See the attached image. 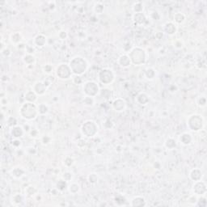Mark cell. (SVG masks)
I'll list each match as a JSON object with an SVG mask.
<instances>
[{"mask_svg": "<svg viewBox=\"0 0 207 207\" xmlns=\"http://www.w3.org/2000/svg\"><path fill=\"white\" fill-rule=\"evenodd\" d=\"M69 66L74 75L81 76L88 69V63L87 60L81 56H74L70 60Z\"/></svg>", "mask_w": 207, "mask_h": 207, "instance_id": "obj_1", "label": "cell"}, {"mask_svg": "<svg viewBox=\"0 0 207 207\" xmlns=\"http://www.w3.org/2000/svg\"><path fill=\"white\" fill-rule=\"evenodd\" d=\"M19 113L20 117L26 121H33L39 115L37 105L30 102H25L21 104L19 109Z\"/></svg>", "mask_w": 207, "mask_h": 207, "instance_id": "obj_2", "label": "cell"}, {"mask_svg": "<svg viewBox=\"0 0 207 207\" xmlns=\"http://www.w3.org/2000/svg\"><path fill=\"white\" fill-rule=\"evenodd\" d=\"M131 63L135 66H142L146 62V52L141 47H133L128 54Z\"/></svg>", "mask_w": 207, "mask_h": 207, "instance_id": "obj_3", "label": "cell"}, {"mask_svg": "<svg viewBox=\"0 0 207 207\" xmlns=\"http://www.w3.org/2000/svg\"><path fill=\"white\" fill-rule=\"evenodd\" d=\"M81 133L86 138H92L98 133V126L94 121L87 120L81 126Z\"/></svg>", "mask_w": 207, "mask_h": 207, "instance_id": "obj_4", "label": "cell"}, {"mask_svg": "<svg viewBox=\"0 0 207 207\" xmlns=\"http://www.w3.org/2000/svg\"><path fill=\"white\" fill-rule=\"evenodd\" d=\"M188 128L193 132H198L202 130L204 126V119L199 114H193L188 118Z\"/></svg>", "mask_w": 207, "mask_h": 207, "instance_id": "obj_5", "label": "cell"}, {"mask_svg": "<svg viewBox=\"0 0 207 207\" xmlns=\"http://www.w3.org/2000/svg\"><path fill=\"white\" fill-rule=\"evenodd\" d=\"M98 79L102 84L109 85L111 84L115 79V74L113 70L109 68H104L98 73Z\"/></svg>", "mask_w": 207, "mask_h": 207, "instance_id": "obj_6", "label": "cell"}, {"mask_svg": "<svg viewBox=\"0 0 207 207\" xmlns=\"http://www.w3.org/2000/svg\"><path fill=\"white\" fill-rule=\"evenodd\" d=\"M83 91L85 96H91V97H96L97 95L100 94V86L97 83L94 81H87L84 83L83 86Z\"/></svg>", "mask_w": 207, "mask_h": 207, "instance_id": "obj_7", "label": "cell"}, {"mask_svg": "<svg viewBox=\"0 0 207 207\" xmlns=\"http://www.w3.org/2000/svg\"><path fill=\"white\" fill-rule=\"evenodd\" d=\"M56 75L58 79L62 80H67L72 77V71L69 64L67 63H61L56 68Z\"/></svg>", "mask_w": 207, "mask_h": 207, "instance_id": "obj_8", "label": "cell"}, {"mask_svg": "<svg viewBox=\"0 0 207 207\" xmlns=\"http://www.w3.org/2000/svg\"><path fill=\"white\" fill-rule=\"evenodd\" d=\"M192 191L193 193L197 196H205L207 191L205 183L202 180L195 181L192 185Z\"/></svg>", "mask_w": 207, "mask_h": 207, "instance_id": "obj_9", "label": "cell"}, {"mask_svg": "<svg viewBox=\"0 0 207 207\" xmlns=\"http://www.w3.org/2000/svg\"><path fill=\"white\" fill-rule=\"evenodd\" d=\"M48 86L44 82L37 81L32 85V91L37 94V96H43L46 92Z\"/></svg>", "mask_w": 207, "mask_h": 207, "instance_id": "obj_10", "label": "cell"}, {"mask_svg": "<svg viewBox=\"0 0 207 207\" xmlns=\"http://www.w3.org/2000/svg\"><path fill=\"white\" fill-rule=\"evenodd\" d=\"M113 109L117 113H121L126 110L127 104L123 98H117L113 101Z\"/></svg>", "mask_w": 207, "mask_h": 207, "instance_id": "obj_11", "label": "cell"}, {"mask_svg": "<svg viewBox=\"0 0 207 207\" xmlns=\"http://www.w3.org/2000/svg\"><path fill=\"white\" fill-rule=\"evenodd\" d=\"M177 32V26L172 21L167 22L163 25V33H166L168 36H173Z\"/></svg>", "mask_w": 207, "mask_h": 207, "instance_id": "obj_12", "label": "cell"}, {"mask_svg": "<svg viewBox=\"0 0 207 207\" xmlns=\"http://www.w3.org/2000/svg\"><path fill=\"white\" fill-rule=\"evenodd\" d=\"M117 62H118V65L120 67H123V68H128L129 67H130L131 60L129 57V55L127 54H121L120 57L118 58L117 59Z\"/></svg>", "mask_w": 207, "mask_h": 207, "instance_id": "obj_13", "label": "cell"}, {"mask_svg": "<svg viewBox=\"0 0 207 207\" xmlns=\"http://www.w3.org/2000/svg\"><path fill=\"white\" fill-rule=\"evenodd\" d=\"M203 177V173L200 168H193L189 172V178L191 180L195 182V181H198V180H202Z\"/></svg>", "mask_w": 207, "mask_h": 207, "instance_id": "obj_14", "label": "cell"}, {"mask_svg": "<svg viewBox=\"0 0 207 207\" xmlns=\"http://www.w3.org/2000/svg\"><path fill=\"white\" fill-rule=\"evenodd\" d=\"M146 16L143 12L134 13L133 15V21L137 25H143L146 22Z\"/></svg>", "mask_w": 207, "mask_h": 207, "instance_id": "obj_15", "label": "cell"}, {"mask_svg": "<svg viewBox=\"0 0 207 207\" xmlns=\"http://www.w3.org/2000/svg\"><path fill=\"white\" fill-rule=\"evenodd\" d=\"M135 100L136 102H137L138 104L143 105V106L146 105V104L149 103V101H150L149 96H148L147 94L145 93V92H140V93H138V95H137V96H136Z\"/></svg>", "mask_w": 207, "mask_h": 207, "instance_id": "obj_16", "label": "cell"}, {"mask_svg": "<svg viewBox=\"0 0 207 207\" xmlns=\"http://www.w3.org/2000/svg\"><path fill=\"white\" fill-rule=\"evenodd\" d=\"M130 205L134 207H143L146 205V202L144 197L141 196H136L131 201Z\"/></svg>", "mask_w": 207, "mask_h": 207, "instance_id": "obj_17", "label": "cell"}, {"mask_svg": "<svg viewBox=\"0 0 207 207\" xmlns=\"http://www.w3.org/2000/svg\"><path fill=\"white\" fill-rule=\"evenodd\" d=\"M25 131L22 126H16L13 127L11 130V134L14 138H22L24 134H25Z\"/></svg>", "mask_w": 207, "mask_h": 207, "instance_id": "obj_18", "label": "cell"}, {"mask_svg": "<svg viewBox=\"0 0 207 207\" xmlns=\"http://www.w3.org/2000/svg\"><path fill=\"white\" fill-rule=\"evenodd\" d=\"M25 170L21 167H15L11 170V176L15 179H20L25 175Z\"/></svg>", "mask_w": 207, "mask_h": 207, "instance_id": "obj_19", "label": "cell"}, {"mask_svg": "<svg viewBox=\"0 0 207 207\" xmlns=\"http://www.w3.org/2000/svg\"><path fill=\"white\" fill-rule=\"evenodd\" d=\"M33 43L37 47L42 48L44 47L47 43V38L43 34H38L37 37H35L33 40Z\"/></svg>", "mask_w": 207, "mask_h": 207, "instance_id": "obj_20", "label": "cell"}, {"mask_svg": "<svg viewBox=\"0 0 207 207\" xmlns=\"http://www.w3.org/2000/svg\"><path fill=\"white\" fill-rule=\"evenodd\" d=\"M180 143L184 146L190 145L192 142V136L189 133L185 132L180 136Z\"/></svg>", "mask_w": 207, "mask_h": 207, "instance_id": "obj_21", "label": "cell"}, {"mask_svg": "<svg viewBox=\"0 0 207 207\" xmlns=\"http://www.w3.org/2000/svg\"><path fill=\"white\" fill-rule=\"evenodd\" d=\"M37 95L32 90L27 91L25 93V100L26 102L35 103L37 100Z\"/></svg>", "mask_w": 207, "mask_h": 207, "instance_id": "obj_22", "label": "cell"}, {"mask_svg": "<svg viewBox=\"0 0 207 207\" xmlns=\"http://www.w3.org/2000/svg\"><path fill=\"white\" fill-rule=\"evenodd\" d=\"M22 39H23L22 35H21V33L19 32H13V33H12L10 36L11 42H12V44H15V45H17V44H19L20 43H21Z\"/></svg>", "mask_w": 207, "mask_h": 207, "instance_id": "obj_23", "label": "cell"}, {"mask_svg": "<svg viewBox=\"0 0 207 207\" xmlns=\"http://www.w3.org/2000/svg\"><path fill=\"white\" fill-rule=\"evenodd\" d=\"M164 146H165V147L168 150H172L177 147V143H176V140L175 138H168L164 142Z\"/></svg>", "mask_w": 207, "mask_h": 207, "instance_id": "obj_24", "label": "cell"}, {"mask_svg": "<svg viewBox=\"0 0 207 207\" xmlns=\"http://www.w3.org/2000/svg\"><path fill=\"white\" fill-rule=\"evenodd\" d=\"M68 189V191L70 192V193H71V194L73 195H75L80 192L81 187H80V185H79L78 183L73 182L68 185V189Z\"/></svg>", "mask_w": 207, "mask_h": 207, "instance_id": "obj_25", "label": "cell"}, {"mask_svg": "<svg viewBox=\"0 0 207 207\" xmlns=\"http://www.w3.org/2000/svg\"><path fill=\"white\" fill-rule=\"evenodd\" d=\"M185 19H186V16L184 13L182 12H177L176 13L174 16H173V22L175 23L176 25H180V24H183L185 22Z\"/></svg>", "mask_w": 207, "mask_h": 207, "instance_id": "obj_26", "label": "cell"}, {"mask_svg": "<svg viewBox=\"0 0 207 207\" xmlns=\"http://www.w3.org/2000/svg\"><path fill=\"white\" fill-rule=\"evenodd\" d=\"M23 62L28 66H32L36 62V58L34 57L33 54H26L23 57Z\"/></svg>", "mask_w": 207, "mask_h": 207, "instance_id": "obj_27", "label": "cell"}, {"mask_svg": "<svg viewBox=\"0 0 207 207\" xmlns=\"http://www.w3.org/2000/svg\"><path fill=\"white\" fill-rule=\"evenodd\" d=\"M100 95L104 100H109L112 98V91L109 88H103L100 91Z\"/></svg>", "mask_w": 207, "mask_h": 207, "instance_id": "obj_28", "label": "cell"}, {"mask_svg": "<svg viewBox=\"0 0 207 207\" xmlns=\"http://www.w3.org/2000/svg\"><path fill=\"white\" fill-rule=\"evenodd\" d=\"M144 74L148 80H153L156 76V72H155V70L152 67H148L146 69Z\"/></svg>", "mask_w": 207, "mask_h": 207, "instance_id": "obj_29", "label": "cell"}, {"mask_svg": "<svg viewBox=\"0 0 207 207\" xmlns=\"http://www.w3.org/2000/svg\"><path fill=\"white\" fill-rule=\"evenodd\" d=\"M56 188L59 190L60 192H63L68 189V182L62 178L61 180H59L56 183Z\"/></svg>", "mask_w": 207, "mask_h": 207, "instance_id": "obj_30", "label": "cell"}, {"mask_svg": "<svg viewBox=\"0 0 207 207\" xmlns=\"http://www.w3.org/2000/svg\"><path fill=\"white\" fill-rule=\"evenodd\" d=\"M93 11L94 12L96 13V15H101L104 11V5L102 3H96L95 5L93 6Z\"/></svg>", "mask_w": 207, "mask_h": 207, "instance_id": "obj_31", "label": "cell"}, {"mask_svg": "<svg viewBox=\"0 0 207 207\" xmlns=\"http://www.w3.org/2000/svg\"><path fill=\"white\" fill-rule=\"evenodd\" d=\"M132 10L134 13L143 12L144 10V4L142 2H136L132 7Z\"/></svg>", "mask_w": 207, "mask_h": 207, "instance_id": "obj_32", "label": "cell"}, {"mask_svg": "<svg viewBox=\"0 0 207 207\" xmlns=\"http://www.w3.org/2000/svg\"><path fill=\"white\" fill-rule=\"evenodd\" d=\"M23 200H24V197H23L22 195L20 193H16V194L12 195V197L11 198V202L12 204L17 205L23 202Z\"/></svg>", "mask_w": 207, "mask_h": 207, "instance_id": "obj_33", "label": "cell"}, {"mask_svg": "<svg viewBox=\"0 0 207 207\" xmlns=\"http://www.w3.org/2000/svg\"><path fill=\"white\" fill-rule=\"evenodd\" d=\"M83 104L87 107H92L95 104V99L94 97L85 96L83 99Z\"/></svg>", "mask_w": 207, "mask_h": 207, "instance_id": "obj_34", "label": "cell"}, {"mask_svg": "<svg viewBox=\"0 0 207 207\" xmlns=\"http://www.w3.org/2000/svg\"><path fill=\"white\" fill-rule=\"evenodd\" d=\"M37 109H38V113L40 115H44L49 112V106L46 104L41 103L37 105Z\"/></svg>", "mask_w": 207, "mask_h": 207, "instance_id": "obj_35", "label": "cell"}, {"mask_svg": "<svg viewBox=\"0 0 207 207\" xmlns=\"http://www.w3.org/2000/svg\"><path fill=\"white\" fill-rule=\"evenodd\" d=\"M87 180L91 185H96L99 181V176L95 172L90 173L87 176Z\"/></svg>", "mask_w": 207, "mask_h": 207, "instance_id": "obj_36", "label": "cell"}, {"mask_svg": "<svg viewBox=\"0 0 207 207\" xmlns=\"http://www.w3.org/2000/svg\"><path fill=\"white\" fill-rule=\"evenodd\" d=\"M6 121H7V125H8L9 127H11V128H13V127L18 126V120L15 118V117H8Z\"/></svg>", "mask_w": 207, "mask_h": 207, "instance_id": "obj_37", "label": "cell"}, {"mask_svg": "<svg viewBox=\"0 0 207 207\" xmlns=\"http://www.w3.org/2000/svg\"><path fill=\"white\" fill-rule=\"evenodd\" d=\"M114 202L117 205H125L126 202V197H123L122 195H117L114 197Z\"/></svg>", "mask_w": 207, "mask_h": 207, "instance_id": "obj_38", "label": "cell"}, {"mask_svg": "<svg viewBox=\"0 0 207 207\" xmlns=\"http://www.w3.org/2000/svg\"><path fill=\"white\" fill-rule=\"evenodd\" d=\"M37 189H36L34 186H32V185L28 186V187L26 188V189H25V192H26V194H27V196H28V197H32V196H34V195L37 193Z\"/></svg>", "mask_w": 207, "mask_h": 207, "instance_id": "obj_39", "label": "cell"}, {"mask_svg": "<svg viewBox=\"0 0 207 207\" xmlns=\"http://www.w3.org/2000/svg\"><path fill=\"white\" fill-rule=\"evenodd\" d=\"M207 205L206 198L204 196H200L199 198H197V201L196 202L195 205L196 206H201V207H205Z\"/></svg>", "mask_w": 207, "mask_h": 207, "instance_id": "obj_40", "label": "cell"}, {"mask_svg": "<svg viewBox=\"0 0 207 207\" xmlns=\"http://www.w3.org/2000/svg\"><path fill=\"white\" fill-rule=\"evenodd\" d=\"M104 128L105 130H112L114 127L113 121L110 120V119H105L103 123Z\"/></svg>", "mask_w": 207, "mask_h": 207, "instance_id": "obj_41", "label": "cell"}, {"mask_svg": "<svg viewBox=\"0 0 207 207\" xmlns=\"http://www.w3.org/2000/svg\"><path fill=\"white\" fill-rule=\"evenodd\" d=\"M73 177H74L73 173H72L71 172H70V171H67V172H65L62 174V179L66 180V181H67V182L71 181Z\"/></svg>", "mask_w": 207, "mask_h": 207, "instance_id": "obj_42", "label": "cell"}, {"mask_svg": "<svg viewBox=\"0 0 207 207\" xmlns=\"http://www.w3.org/2000/svg\"><path fill=\"white\" fill-rule=\"evenodd\" d=\"M197 105L201 108H204V107L206 106V98L205 96H202L198 97V99L197 100Z\"/></svg>", "mask_w": 207, "mask_h": 207, "instance_id": "obj_43", "label": "cell"}, {"mask_svg": "<svg viewBox=\"0 0 207 207\" xmlns=\"http://www.w3.org/2000/svg\"><path fill=\"white\" fill-rule=\"evenodd\" d=\"M42 70H43V71H44V74H51L53 71H54V67H53L52 65L46 64V65H44V67H42Z\"/></svg>", "mask_w": 207, "mask_h": 207, "instance_id": "obj_44", "label": "cell"}, {"mask_svg": "<svg viewBox=\"0 0 207 207\" xmlns=\"http://www.w3.org/2000/svg\"><path fill=\"white\" fill-rule=\"evenodd\" d=\"M184 45H185L184 41L181 39L176 40L175 41L173 42V46L176 49H181L184 47Z\"/></svg>", "mask_w": 207, "mask_h": 207, "instance_id": "obj_45", "label": "cell"}, {"mask_svg": "<svg viewBox=\"0 0 207 207\" xmlns=\"http://www.w3.org/2000/svg\"><path fill=\"white\" fill-rule=\"evenodd\" d=\"M74 163V159L71 157V156H67V158L64 159V165L67 167V168H70L73 166V164Z\"/></svg>", "mask_w": 207, "mask_h": 207, "instance_id": "obj_46", "label": "cell"}, {"mask_svg": "<svg viewBox=\"0 0 207 207\" xmlns=\"http://www.w3.org/2000/svg\"><path fill=\"white\" fill-rule=\"evenodd\" d=\"M52 138L49 135H44L41 137V143L43 145H49L51 143Z\"/></svg>", "mask_w": 207, "mask_h": 207, "instance_id": "obj_47", "label": "cell"}, {"mask_svg": "<svg viewBox=\"0 0 207 207\" xmlns=\"http://www.w3.org/2000/svg\"><path fill=\"white\" fill-rule=\"evenodd\" d=\"M133 45H132V43L131 42H126L125 43V44L123 45V50L126 53H130V52L131 51V49H133Z\"/></svg>", "mask_w": 207, "mask_h": 207, "instance_id": "obj_48", "label": "cell"}, {"mask_svg": "<svg viewBox=\"0 0 207 207\" xmlns=\"http://www.w3.org/2000/svg\"><path fill=\"white\" fill-rule=\"evenodd\" d=\"M1 53H2V54H3L4 57H10L11 55H12V52H11L10 49L8 48V47L3 48V49H1Z\"/></svg>", "mask_w": 207, "mask_h": 207, "instance_id": "obj_49", "label": "cell"}, {"mask_svg": "<svg viewBox=\"0 0 207 207\" xmlns=\"http://www.w3.org/2000/svg\"><path fill=\"white\" fill-rule=\"evenodd\" d=\"M25 51H26L28 54H33L35 51H36V49H35V47L33 45H28V44H27Z\"/></svg>", "mask_w": 207, "mask_h": 207, "instance_id": "obj_50", "label": "cell"}, {"mask_svg": "<svg viewBox=\"0 0 207 207\" xmlns=\"http://www.w3.org/2000/svg\"><path fill=\"white\" fill-rule=\"evenodd\" d=\"M12 144L15 148H19L20 146L22 145V142L20 140V138H15L14 140L12 142Z\"/></svg>", "mask_w": 207, "mask_h": 207, "instance_id": "obj_51", "label": "cell"}, {"mask_svg": "<svg viewBox=\"0 0 207 207\" xmlns=\"http://www.w3.org/2000/svg\"><path fill=\"white\" fill-rule=\"evenodd\" d=\"M68 37V34L67 32L65 31V30H61L59 32H58V38L60 40H66Z\"/></svg>", "mask_w": 207, "mask_h": 207, "instance_id": "obj_52", "label": "cell"}, {"mask_svg": "<svg viewBox=\"0 0 207 207\" xmlns=\"http://www.w3.org/2000/svg\"><path fill=\"white\" fill-rule=\"evenodd\" d=\"M72 80H73V83L75 84H81L83 83V79L79 75H74L72 77Z\"/></svg>", "mask_w": 207, "mask_h": 207, "instance_id": "obj_53", "label": "cell"}, {"mask_svg": "<svg viewBox=\"0 0 207 207\" xmlns=\"http://www.w3.org/2000/svg\"><path fill=\"white\" fill-rule=\"evenodd\" d=\"M29 135L32 138H37L39 136V131L37 129H31V130L29 131Z\"/></svg>", "mask_w": 207, "mask_h": 207, "instance_id": "obj_54", "label": "cell"}, {"mask_svg": "<svg viewBox=\"0 0 207 207\" xmlns=\"http://www.w3.org/2000/svg\"><path fill=\"white\" fill-rule=\"evenodd\" d=\"M197 201V195H195V194L190 196V197H189V199H188V202H189V204L194 205H195V204H196Z\"/></svg>", "mask_w": 207, "mask_h": 207, "instance_id": "obj_55", "label": "cell"}, {"mask_svg": "<svg viewBox=\"0 0 207 207\" xmlns=\"http://www.w3.org/2000/svg\"><path fill=\"white\" fill-rule=\"evenodd\" d=\"M1 104L2 106H7L8 104V100L7 97H1Z\"/></svg>", "mask_w": 207, "mask_h": 207, "instance_id": "obj_56", "label": "cell"}, {"mask_svg": "<svg viewBox=\"0 0 207 207\" xmlns=\"http://www.w3.org/2000/svg\"><path fill=\"white\" fill-rule=\"evenodd\" d=\"M163 37V32H157L155 33V38L157 40L162 39Z\"/></svg>", "mask_w": 207, "mask_h": 207, "instance_id": "obj_57", "label": "cell"}, {"mask_svg": "<svg viewBox=\"0 0 207 207\" xmlns=\"http://www.w3.org/2000/svg\"><path fill=\"white\" fill-rule=\"evenodd\" d=\"M26 46H27V44H24V43H22V42H21V43H20V44L16 45V47H17V49H20V50H22V49H25H25H26Z\"/></svg>", "mask_w": 207, "mask_h": 207, "instance_id": "obj_58", "label": "cell"}, {"mask_svg": "<svg viewBox=\"0 0 207 207\" xmlns=\"http://www.w3.org/2000/svg\"><path fill=\"white\" fill-rule=\"evenodd\" d=\"M23 128H24V130H25V132H28V133H29V131L31 130V129H32L31 128V126H30L28 124H26V125H25Z\"/></svg>", "mask_w": 207, "mask_h": 207, "instance_id": "obj_59", "label": "cell"}, {"mask_svg": "<svg viewBox=\"0 0 207 207\" xmlns=\"http://www.w3.org/2000/svg\"><path fill=\"white\" fill-rule=\"evenodd\" d=\"M58 192H59V190L57 188H54V189L51 190V194L54 195V196H56V195L58 194Z\"/></svg>", "mask_w": 207, "mask_h": 207, "instance_id": "obj_60", "label": "cell"}, {"mask_svg": "<svg viewBox=\"0 0 207 207\" xmlns=\"http://www.w3.org/2000/svg\"><path fill=\"white\" fill-rule=\"evenodd\" d=\"M30 150H31V153H30V155H32V154H36V153H37V150H35V148H33V147L28 148V152H29Z\"/></svg>", "mask_w": 207, "mask_h": 207, "instance_id": "obj_61", "label": "cell"}]
</instances>
